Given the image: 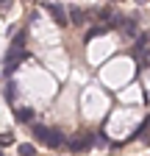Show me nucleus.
Wrapping results in <instances>:
<instances>
[{"label":"nucleus","mask_w":150,"mask_h":156,"mask_svg":"<svg viewBox=\"0 0 150 156\" xmlns=\"http://www.w3.org/2000/svg\"><path fill=\"white\" fill-rule=\"evenodd\" d=\"M33 136H36V142H39V145H47V148H61V145H67L64 134L59 128H50V126H33Z\"/></svg>","instance_id":"obj_1"},{"label":"nucleus","mask_w":150,"mask_h":156,"mask_svg":"<svg viewBox=\"0 0 150 156\" xmlns=\"http://www.w3.org/2000/svg\"><path fill=\"white\" fill-rule=\"evenodd\" d=\"M25 48L22 50H17V48H9V53H6V62H3V75H11L14 70H17V64L20 62H25Z\"/></svg>","instance_id":"obj_2"},{"label":"nucleus","mask_w":150,"mask_h":156,"mask_svg":"<svg viewBox=\"0 0 150 156\" xmlns=\"http://www.w3.org/2000/svg\"><path fill=\"white\" fill-rule=\"evenodd\" d=\"M114 28H120L125 36H136V17H122L120 14V20H117Z\"/></svg>","instance_id":"obj_3"},{"label":"nucleus","mask_w":150,"mask_h":156,"mask_svg":"<svg viewBox=\"0 0 150 156\" xmlns=\"http://www.w3.org/2000/svg\"><path fill=\"white\" fill-rule=\"evenodd\" d=\"M42 9H47L59 25H67V11H64V6H61V3H42Z\"/></svg>","instance_id":"obj_4"},{"label":"nucleus","mask_w":150,"mask_h":156,"mask_svg":"<svg viewBox=\"0 0 150 156\" xmlns=\"http://www.w3.org/2000/svg\"><path fill=\"white\" fill-rule=\"evenodd\" d=\"M92 142H95V136H92V134H78L75 140H70V151H75V153H78V151H86Z\"/></svg>","instance_id":"obj_5"},{"label":"nucleus","mask_w":150,"mask_h":156,"mask_svg":"<svg viewBox=\"0 0 150 156\" xmlns=\"http://www.w3.org/2000/svg\"><path fill=\"white\" fill-rule=\"evenodd\" d=\"M84 20H86V11H84V9L70 6V23H72V25H84Z\"/></svg>","instance_id":"obj_6"},{"label":"nucleus","mask_w":150,"mask_h":156,"mask_svg":"<svg viewBox=\"0 0 150 156\" xmlns=\"http://www.w3.org/2000/svg\"><path fill=\"white\" fill-rule=\"evenodd\" d=\"M14 117H17V123H31L33 120V109H28V106H20L14 112Z\"/></svg>","instance_id":"obj_7"},{"label":"nucleus","mask_w":150,"mask_h":156,"mask_svg":"<svg viewBox=\"0 0 150 156\" xmlns=\"http://www.w3.org/2000/svg\"><path fill=\"white\" fill-rule=\"evenodd\" d=\"M28 42V31H20L14 36V42H11V48H17V50H22V45Z\"/></svg>","instance_id":"obj_8"},{"label":"nucleus","mask_w":150,"mask_h":156,"mask_svg":"<svg viewBox=\"0 0 150 156\" xmlns=\"http://www.w3.org/2000/svg\"><path fill=\"white\" fill-rule=\"evenodd\" d=\"M106 31H111V28H108V25H97V28H89V31H86V39H95V36H103Z\"/></svg>","instance_id":"obj_9"},{"label":"nucleus","mask_w":150,"mask_h":156,"mask_svg":"<svg viewBox=\"0 0 150 156\" xmlns=\"http://www.w3.org/2000/svg\"><path fill=\"white\" fill-rule=\"evenodd\" d=\"M20 156H36V145L22 142V145H20Z\"/></svg>","instance_id":"obj_10"},{"label":"nucleus","mask_w":150,"mask_h":156,"mask_svg":"<svg viewBox=\"0 0 150 156\" xmlns=\"http://www.w3.org/2000/svg\"><path fill=\"white\" fill-rule=\"evenodd\" d=\"M11 142H14V134H11V131H6V134H0V148H9Z\"/></svg>","instance_id":"obj_11"},{"label":"nucleus","mask_w":150,"mask_h":156,"mask_svg":"<svg viewBox=\"0 0 150 156\" xmlns=\"http://www.w3.org/2000/svg\"><path fill=\"white\" fill-rule=\"evenodd\" d=\"M147 128H150V117H147V120H145V123H142V126H139V128H136V136H142V134H145V131H147Z\"/></svg>","instance_id":"obj_12"},{"label":"nucleus","mask_w":150,"mask_h":156,"mask_svg":"<svg viewBox=\"0 0 150 156\" xmlns=\"http://www.w3.org/2000/svg\"><path fill=\"white\" fill-rule=\"evenodd\" d=\"M6 98H9V101H14V84L6 87Z\"/></svg>","instance_id":"obj_13"},{"label":"nucleus","mask_w":150,"mask_h":156,"mask_svg":"<svg viewBox=\"0 0 150 156\" xmlns=\"http://www.w3.org/2000/svg\"><path fill=\"white\" fill-rule=\"evenodd\" d=\"M9 9H11V3H9V0H3V3H0V14H6Z\"/></svg>","instance_id":"obj_14"},{"label":"nucleus","mask_w":150,"mask_h":156,"mask_svg":"<svg viewBox=\"0 0 150 156\" xmlns=\"http://www.w3.org/2000/svg\"><path fill=\"white\" fill-rule=\"evenodd\" d=\"M0 156H3V153H0Z\"/></svg>","instance_id":"obj_15"},{"label":"nucleus","mask_w":150,"mask_h":156,"mask_svg":"<svg viewBox=\"0 0 150 156\" xmlns=\"http://www.w3.org/2000/svg\"><path fill=\"white\" fill-rule=\"evenodd\" d=\"M147 50H150V48H147Z\"/></svg>","instance_id":"obj_16"}]
</instances>
